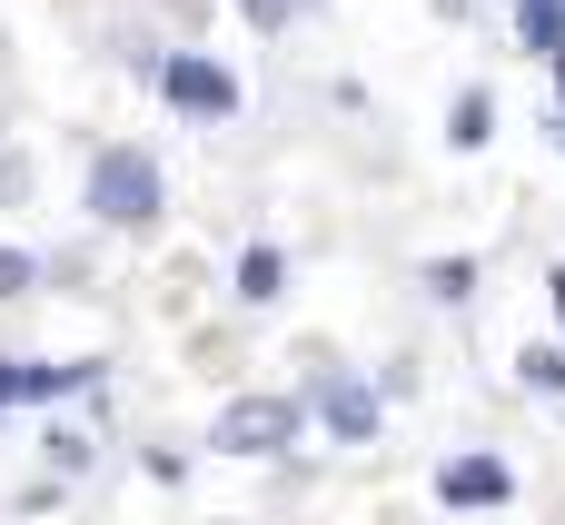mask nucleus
I'll return each instance as SVG.
<instances>
[{"label":"nucleus","mask_w":565,"mask_h":525,"mask_svg":"<svg viewBox=\"0 0 565 525\" xmlns=\"http://www.w3.org/2000/svg\"><path fill=\"white\" fill-rule=\"evenodd\" d=\"M89 208L109 228H149L159 218V159L149 149H99L89 159Z\"/></svg>","instance_id":"f257e3e1"},{"label":"nucleus","mask_w":565,"mask_h":525,"mask_svg":"<svg viewBox=\"0 0 565 525\" xmlns=\"http://www.w3.org/2000/svg\"><path fill=\"white\" fill-rule=\"evenodd\" d=\"M477 139H487V89H467V99H457V149H477Z\"/></svg>","instance_id":"9d476101"},{"label":"nucleus","mask_w":565,"mask_h":525,"mask_svg":"<svg viewBox=\"0 0 565 525\" xmlns=\"http://www.w3.org/2000/svg\"><path fill=\"white\" fill-rule=\"evenodd\" d=\"M238 10H248V20H258V30H288V20H308V10H318V0H238Z\"/></svg>","instance_id":"1a4fd4ad"},{"label":"nucleus","mask_w":565,"mask_h":525,"mask_svg":"<svg viewBox=\"0 0 565 525\" xmlns=\"http://www.w3.org/2000/svg\"><path fill=\"white\" fill-rule=\"evenodd\" d=\"M516 367H526V387H536V397H565V347H526Z\"/></svg>","instance_id":"6e6552de"},{"label":"nucleus","mask_w":565,"mask_h":525,"mask_svg":"<svg viewBox=\"0 0 565 525\" xmlns=\"http://www.w3.org/2000/svg\"><path fill=\"white\" fill-rule=\"evenodd\" d=\"M467 278H477L467 258H437V268H427V288H437V298H467Z\"/></svg>","instance_id":"9b49d317"},{"label":"nucleus","mask_w":565,"mask_h":525,"mask_svg":"<svg viewBox=\"0 0 565 525\" xmlns=\"http://www.w3.org/2000/svg\"><path fill=\"white\" fill-rule=\"evenodd\" d=\"M218 447H228V457H278V447H298V397H238V407H218Z\"/></svg>","instance_id":"f03ea898"},{"label":"nucleus","mask_w":565,"mask_h":525,"mask_svg":"<svg viewBox=\"0 0 565 525\" xmlns=\"http://www.w3.org/2000/svg\"><path fill=\"white\" fill-rule=\"evenodd\" d=\"M159 89H169V109H189V119H228V109H238V79H228L218 60H199V50L159 60Z\"/></svg>","instance_id":"7ed1b4c3"},{"label":"nucleus","mask_w":565,"mask_h":525,"mask_svg":"<svg viewBox=\"0 0 565 525\" xmlns=\"http://www.w3.org/2000/svg\"><path fill=\"white\" fill-rule=\"evenodd\" d=\"M516 40H526L536 60H556L565 50V0H516Z\"/></svg>","instance_id":"423d86ee"},{"label":"nucleus","mask_w":565,"mask_h":525,"mask_svg":"<svg viewBox=\"0 0 565 525\" xmlns=\"http://www.w3.org/2000/svg\"><path fill=\"white\" fill-rule=\"evenodd\" d=\"M278 278H288V258H278V248H248V258H238V298H248V308H268V298H278Z\"/></svg>","instance_id":"0eeeda50"},{"label":"nucleus","mask_w":565,"mask_h":525,"mask_svg":"<svg viewBox=\"0 0 565 525\" xmlns=\"http://www.w3.org/2000/svg\"><path fill=\"white\" fill-rule=\"evenodd\" d=\"M437 496H447V506H507L516 476H507L497 457H447V467H437Z\"/></svg>","instance_id":"39448f33"},{"label":"nucleus","mask_w":565,"mask_h":525,"mask_svg":"<svg viewBox=\"0 0 565 525\" xmlns=\"http://www.w3.org/2000/svg\"><path fill=\"white\" fill-rule=\"evenodd\" d=\"M30 278H40V258H20V248H0V298H20Z\"/></svg>","instance_id":"f8f14e48"},{"label":"nucleus","mask_w":565,"mask_h":525,"mask_svg":"<svg viewBox=\"0 0 565 525\" xmlns=\"http://www.w3.org/2000/svg\"><path fill=\"white\" fill-rule=\"evenodd\" d=\"M556 318H565V268H556Z\"/></svg>","instance_id":"ddd939ff"},{"label":"nucleus","mask_w":565,"mask_h":525,"mask_svg":"<svg viewBox=\"0 0 565 525\" xmlns=\"http://www.w3.org/2000/svg\"><path fill=\"white\" fill-rule=\"evenodd\" d=\"M318 417H328L338 447H367V437H377V387H358V377H318Z\"/></svg>","instance_id":"20e7f679"}]
</instances>
